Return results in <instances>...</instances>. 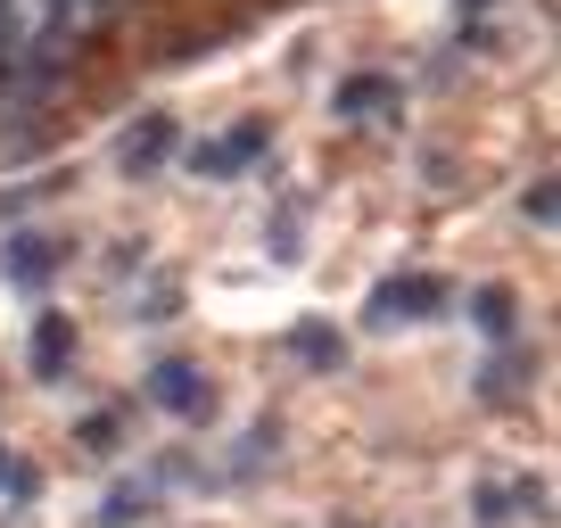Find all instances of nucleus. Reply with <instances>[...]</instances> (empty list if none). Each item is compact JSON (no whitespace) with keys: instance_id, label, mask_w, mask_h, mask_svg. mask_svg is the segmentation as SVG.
<instances>
[{"instance_id":"nucleus-8","label":"nucleus","mask_w":561,"mask_h":528,"mask_svg":"<svg viewBox=\"0 0 561 528\" xmlns=\"http://www.w3.org/2000/svg\"><path fill=\"white\" fill-rule=\"evenodd\" d=\"M165 149H174V124H165V116H149V124L124 133V165H158Z\"/></svg>"},{"instance_id":"nucleus-11","label":"nucleus","mask_w":561,"mask_h":528,"mask_svg":"<svg viewBox=\"0 0 561 528\" xmlns=\"http://www.w3.org/2000/svg\"><path fill=\"white\" fill-rule=\"evenodd\" d=\"M471 314H479V331H488V338H504V331H512V298H504V289H479Z\"/></svg>"},{"instance_id":"nucleus-3","label":"nucleus","mask_w":561,"mask_h":528,"mask_svg":"<svg viewBox=\"0 0 561 528\" xmlns=\"http://www.w3.org/2000/svg\"><path fill=\"white\" fill-rule=\"evenodd\" d=\"M149 397H158L165 413H182V422H191V413H207L215 388H207V371H198V364H158V371H149Z\"/></svg>"},{"instance_id":"nucleus-13","label":"nucleus","mask_w":561,"mask_h":528,"mask_svg":"<svg viewBox=\"0 0 561 528\" xmlns=\"http://www.w3.org/2000/svg\"><path fill=\"white\" fill-rule=\"evenodd\" d=\"M462 9H488V0H462Z\"/></svg>"},{"instance_id":"nucleus-2","label":"nucleus","mask_w":561,"mask_h":528,"mask_svg":"<svg viewBox=\"0 0 561 528\" xmlns=\"http://www.w3.org/2000/svg\"><path fill=\"white\" fill-rule=\"evenodd\" d=\"M446 306V282H380L371 289V322H421Z\"/></svg>"},{"instance_id":"nucleus-1","label":"nucleus","mask_w":561,"mask_h":528,"mask_svg":"<svg viewBox=\"0 0 561 528\" xmlns=\"http://www.w3.org/2000/svg\"><path fill=\"white\" fill-rule=\"evenodd\" d=\"M67 50H75V34L50 0H0V67L50 74V67H67Z\"/></svg>"},{"instance_id":"nucleus-7","label":"nucleus","mask_w":561,"mask_h":528,"mask_svg":"<svg viewBox=\"0 0 561 528\" xmlns=\"http://www.w3.org/2000/svg\"><path fill=\"white\" fill-rule=\"evenodd\" d=\"M67 355H75V322L42 314V322H34V371H42V380H50V371L67 364Z\"/></svg>"},{"instance_id":"nucleus-4","label":"nucleus","mask_w":561,"mask_h":528,"mask_svg":"<svg viewBox=\"0 0 561 528\" xmlns=\"http://www.w3.org/2000/svg\"><path fill=\"white\" fill-rule=\"evenodd\" d=\"M0 264H9V282H18V289H34V282H50V273H58V240L18 231V240L0 248Z\"/></svg>"},{"instance_id":"nucleus-10","label":"nucleus","mask_w":561,"mask_h":528,"mask_svg":"<svg viewBox=\"0 0 561 528\" xmlns=\"http://www.w3.org/2000/svg\"><path fill=\"white\" fill-rule=\"evenodd\" d=\"M50 9L67 18V34H75V42H83V34H100V25H107V0H50Z\"/></svg>"},{"instance_id":"nucleus-5","label":"nucleus","mask_w":561,"mask_h":528,"mask_svg":"<svg viewBox=\"0 0 561 528\" xmlns=\"http://www.w3.org/2000/svg\"><path fill=\"white\" fill-rule=\"evenodd\" d=\"M256 149H264V124H231L224 141H207V149H191V165H198V174H240V165H248V158H256Z\"/></svg>"},{"instance_id":"nucleus-12","label":"nucleus","mask_w":561,"mask_h":528,"mask_svg":"<svg viewBox=\"0 0 561 528\" xmlns=\"http://www.w3.org/2000/svg\"><path fill=\"white\" fill-rule=\"evenodd\" d=\"M0 495H9V504L34 495V471H25V455H9V446H0Z\"/></svg>"},{"instance_id":"nucleus-9","label":"nucleus","mask_w":561,"mask_h":528,"mask_svg":"<svg viewBox=\"0 0 561 528\" xmlns=\"http://www.w3.org/2000/svg\"><path fill=\"white\" fill-rule=\"evenodd\" d=\"M298 355H306V364H339L347 347H339V331H331V322H298Z\"/></svg>"},{"instance_id":"nucleus-6","label":"nucleus","mask_w":561,"mask_h":528,"mask_svg":"<svg viewBox=\"0 0 561 528\" xmlns=\"http://www.w3.org/2000/svg\"><path fill=\"white\" fill-rule=\"evenodd\" d=\"M331 107H339V116H371V107H397V83H388V74H347Z\"/></svg>"}]
</instances>
